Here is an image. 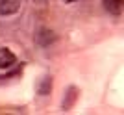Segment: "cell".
Listing matches in <instances>:
<instances>
[{
    "label": "cell",
    "mask_w": 124,
    "mask_h": 115,
    "mask_svg": "<svg viewBox=\"0 0 124 115\" xmlns=\"http://www.w3.org/2000/svg\"><path fill=\"white\" fill-rule=\"evenodd\" d=\"M54 39H56V35H54V33H52L50 30H41V33L37 35V41L41 43L43 47H46V45H50V43L54 41Z\"/></svg>",
    "instance_id": "obj_5"
},
{
    "label": "cell",
    "mask_w": 124,
    "mask_h": 115,
    "mask_svg": "<svg viewBox=\"0 0 124 115\" xmlns=\"http://www.w3.org/2000/svg\"><path fill=\"white\" fill-rule=\"evenodd\" d=\"M17 63V56L9 48H0V69H11Z\"/></svg>",
    "instance_id": "obj_2"
},
{
    "label": "cell",
    "mask_w": 124,
    "mask_h": 115,
    "mask_svg": "<svg viewBox=\"0 0 124 115\" xmlns=\"http://www.w3.org/2000/svg\"><path fill=\"white\" fill-rule=\"evenodd\" d=\"M50 91H52V78L50 76L41 78V82H39V85H37V93L39 95H48Z\"/></svg>",
    "instance_id": "obj_4"
},
{
    "label": "cell",
    "mask_w": 124,
    "mask_h": 115,
    "mask_svg": "<svg viewBox=\"0 0 124 115\" xmlns=\"http://www.w3.org/2000/svg\"><path fill=\"white\" fill-rule=\"evenodd\" d=\"M65 2H78V0H65Z\"/></svg>",
    "instance_id": "obj_6"
},
{
    "label": "cell",
    "mask_w": 124,
    "mask_h": 115,
    "mask_svg": "<svg viewBox=\"0 0 124 115\" xmlns=\"http://www.w3.org/2000/svg\"><path fill=\"white\" fill-rule=\"evenodd\" d=\"M22 0H0V15H13L19 11Z\"/></svg>",
    "instance_id": "obj_1"
},
{
    "label": "cell",
    "mask_w": 124,
    "mask_h": 115,
    "mask_svg": "<svg viewBox=\"0 0 124 115\" xmlns=\"http://www.w3.org/2000/svg\"><path fill=\"white\" fill-rule=\"evenodd\" d=\"M106 11L113 13V15H120L122 13V8H124V0H102Z\"/></svg>",
    "instance_id": "obj_3"
}]
</instances>
